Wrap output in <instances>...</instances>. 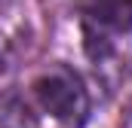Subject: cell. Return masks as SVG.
I'll return each mask as SVG.
<instances>
[{
	"instance_id": "1",
	"label": "cell",
	"mask_w": 132,
	"mask_h": 128,
	"mask_svg": "<svg viewBox=\"0 0 132 128\" xmlns=\"http://www.w3.org/2000/svg\"><path fill=\"white\" fill-rule=\"evenodd\" d=\"M34 95L49 116H55L65 125L77 128L89 116V95L83 89V79L65 64H55L49 70H43L34 79Z\"/></svg>"
},
{
	"instance_id": "2",
	"label": "cell",
	"mask_w": 132,
	"mask_h": 128,
	"mask_svg": "<svg viewBox=\"0 0 132 128\" xmlns=\"http://www.w3.org/2000/svg\"><path fill=\"white\" fill-rule=\"evenodd\" d=\"M83 28L98 34H120L132 28V0H77Z\"/></svg>"
},
{
	"instance_id": "3",
	"label": "cell",
	"mask_w": 132,
	"mask_h": 128,
	"mask_svg": "<svg viewBox=\"0 0 132 128\" xmlns=\"http://www.w3.org/2000/svg\"><path fill=\"white\" fill-rule=\"evenodd\" d=\"M0 128H37V113L15 92L0 95Z\"/></svg>"
}]
</instances>
